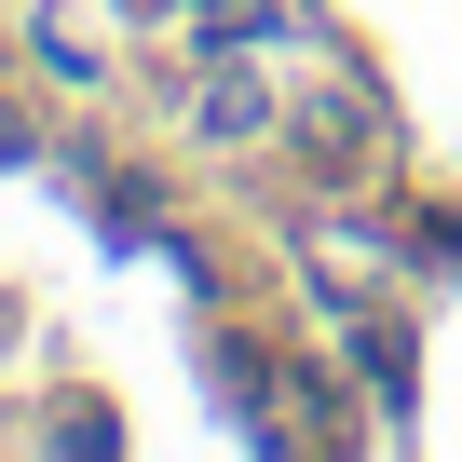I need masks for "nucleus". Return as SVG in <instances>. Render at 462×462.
Wrapping results in <instances>:
<instances>
[{
  "label": "nucleus",
  "mask_w": 462,
  "mask_h": 462,
  "mask_svg": "<svg viewBox=\"0 0 462 462\" xmlns=\"http://www.w3.org/2000/svg\"><path fill=\"white\" fill-rule=\"evenodd\" d=\"M259 123H273V82H245V69H217V82H204V136H217V150H245Z\"/></svg>",
  "instance_id": "f257e3e1"
}]
</instances>
